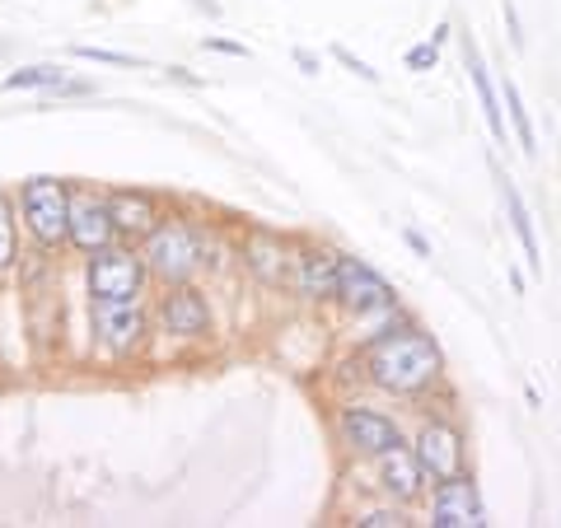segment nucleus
<instances>
[{"label": "nucleus", "mask_w": 561, "mask_h": 528, "mask_svg": "<svg viewBox=\"0 0 561 528\" xmlns=\"http://www.w3.org/2000/svg\"><path fill=\"white\" fill-rule=\"evenodd\" d=\"M351 365H356V379L365 389H375L379 398H398V402H421L445 383L440 342L421 323L398 319V313L356 351Z\"/></svg>", "instance_id": "f257e3e1"}, {"label": "nucleus", "mask_w": 561, "mask_h": 528, "mask_svg": "<svg viewBox=\"0 0 561 528\" xmlns=\"http://www.w3.org/2000/svg\"><path fill=\"white\" fill-rule=\"evenodd\" d=\"M140 257L154 286H187L197 280L210 262V243H206V225L187 210H164L160 225L140 239Z\"/></svg>", "instance_id": "f03ea898"}, {"label": "nucleus", "mask_w": 561, "mask_h": 528, "mask_svg": "<svg viewBox=\"0 0 561 528\" xmlns=\"http://www.w3.org/2000/svg\"><path fill=\"white\" fill-rule=\"evenodd\" d=\"M20 225L33 249L51 257L70 253V179L57 173H33L20 183Z\"/></svg>", "instance_id": "7ed1b4c3"}, {"label": "nucleus", "mask_w": 561, "mask_h": 528, "mask_svg": "<svg viewBox=\"0 0 561 528\" xmlns=\"http://www.w3.org/2000/svg\"><path fill=\"white\" fill-rule=\"evenodd\" d=\"M90 337L108 360H136L154 337L146 299H90Z\"/></svg>", "instance_id": "20e7f679"}, {"label": "nucleus", "mask_w": 561, "mask_h": 528, "mask_svg": "<svg viewBox=\"0 0 561 528\" xmlns=\"http://www.w3.org/2000/svg\"><path fill=\"white\" fill-rule=\"evenodd\" d=\"M150 286L154 280L146 272V257H140V243L117 239L84 257V295L90 299H146Z\"/></svg>", "instance_id": "39448f33"}, {"label": "nucleus", "mask_w": 561, "mask_h": 528, "mask_svg": "<svg viewBox=\"0 0 561 528\" xmlns=\"http://www.w3.org/2000/svg\"><path fill=\"white\" fill-rule=\"evenodd\" d=\"M332 439L342 445V454L370 463L375 454L402 445L408 431H402L398 416H389L383 408H370V402H337L332 408Z\"/></svg>", "instance_id": "423d86ee"}, {"label": "nucleus", "mask_w": 561, "mask_h": 528, "mask_svg": "<svg viewBox=\"0 0 561 528\" xmlns=\"http://www.w3.org/2000/svg\"><path fill=\"white\" fill-rule=\"evenodd\" d=\"M408 445H412L416 463H421V472H426L431 486L468 472V435H463L459 421L445 416V412L421 416V426L408 435Z\"/></svg>", "instance_id": "0eeeda50"}, {"label": "nucleus", "mask_w": 561, "mask_h": 528, "mask_svg": "<svg viewBox=\"0 0 561 528\" xmlns=\"http://www.w3.org/2000/svg\"><path fill=\"white\" fill-rule=\"evenodd\" d=\"M150 313H154V332L169 342H210V332H216V309H210V299L197 280L160 286Z\"/></svg>", "instance_id": "6e6552de"}, {"label": "nucleus", "mask_w": 561, "mask_h": 528, "mask_svg": "<svg viewBox=\"0 0 561 528\" xmlns=\"http://www.w3.org/2000/svg\"><path fill=\"white\" fill-rule=\"evenodd\" d=\"M337 276H342V253L319 239H295L290 257V295L309 309H332L337 305Z\"/></svg>", "instance_id": "1a4fd4ad"}, {"label": "nucleus", "mask_w": 561, "mask_h": 528, "mask_svg": "<svg viewBox=\"0 0 561 528\" xmlns=\"http://www.w3.org/2000/svg\"><path fill=\"white\" fill-rule=\"evenodd\" d=\"M337 309L346 319H389L398 313V290L383 280L370 262L356 253H342V276H337Z\"/></svg>", "instance_id": "9d476101"}, {"label": "nucleus", "mask_w": 561, "mask_h": 528, "mask_svg": "<svg viewBox=\"0 0 561 528\" xmlns=\"http://www.w3.org/2000/svg\"><path fill=\"white\" fill-rule=\"evenodd\" d=\"M117 243V225L108 210V187L70 183V253L90 257L99 249Z\"/></svg>", "instance_id": "9b49d317"}, {"label": "nucleus", "mask_w": 561, "mask_h": 528, "mask_svg": "<svg viewBox=\"0 0 561 528\" xmlns=\"http://www.w3.org/2000/svg\"><path fill=\"white\" fill-rule=\"evenodd\" d=\"M290 257H295V239L267 225H253L239 243V262L262 290H286L290 286Z\"/></svg>", "instance_id": "f8f14e48"}, {"label": "nucleus", "mask_w": 561, "mask_h": 528, "mask_svg": "<svg viewBox=\"0 0 561 528\" xmlns=\"http://www.w3.org/2000/svg\"><path fill=\"white\" fill-rule=\"evenodd\" d=\"M370 478H375L379 501H393V505H416L431 491L426 472H421L408 439L393 445V449H383V454H375V459H370Z\"/></svg>", "instance_id": "ddd939ff"}, {"label": "nucleus", "mask_w": 561, "mask_h": 528, "mask_svg": "<svg viewBox=\"0 0 561 528\" xmlns=\"http://www.w3.org/2000/svg\"><path fill=\"white\" fill-rule=\"evenodd\" d=\"M486 501L472 472L445 478L431 486V528H486Z\"/></svg>", "instance_id": "4468645a"}, {"label": "nucleus", "mask_w": 561, "mask_h": 528, "mask_svg": "<svg viewBox=\"0 0 561 528\" xmlns=\"http://www.w3.org/2000/svg\"><path fill=\"white\" fill-rule=\"evenodd\" d=\"M108 210H113L117 239L140 243L160 225L164 202H160V192H150V187H108Z\"/></svg>", "instance_id": "2eb2a0df"}, {"label": "nucleus", "mask_w": 561, "mask_h": 528, "mask_svg": "<svg viewBox=\"0 0 561 528\" xmlns=\"http://www.w3.org/2000/svg\"><path fill=\"white\" fill-rule=\"evenodd\" d=\"M459 47H463V66H468V80H472V94H478V108H482L486 131H491V140H496V146H505V140H511V131H505L501 94H496V84H491V76H486V57H482L478 38H472V28L459 33Z\"/></svg>", "instance_id": "dca6fc26"}, {"label": "nucleus", "mask_w": 561, "mask_h": 528, "mask_svg": "<svg viewBox=\"0 0 561 528\" xmlns=\"http://www.w3.org/2000/svg\"><path fill=\"white\" fill-rule=\"evenodd\" d=\"M496 183H501V202H505V210H511V230H515L519 249H524V262H529V272H542V249H538V230H534L529 202L519 197V187H515L511 173H501V169H496Z\"/></svg>", "instance_id": "f3484780"}, {"label": "nucleus", "mask_w": 561, "mask_h": 528, "mask_svg": "<svg viewBox=\"0 0 561 528\" xmlns=\"http://www.w3.org/2000/svg\"><path fill=\"white\" fill-rule=\"evenodd\" d=\"M24 257V225H20V197L0 187V276H10Z\"/></svg>", "instance_id": "a211bd4d"}, {"label": "nucleus", "mask_w": 561, "mask_h": 528, "mask_svg": "<svg viewBox=\"0 0 561 528\" xmlns=\"http://www.w3.org/2000/svg\"><path fill=\"white\" fill-rule=\"evenodd\" d=\"M501 108H505V117H511V131H515V140H519L524 160H538V131H534V117H529V108H524V94H519V84H515L511 76L501 80Z\"/></svg>", "instance_id": "6ab92c4d"}, {"label": "nucleus", "mask_w": 561, "mask_h": 528, "mask_svg": "<svg viewBox=\"0 0 561 528\" xmlns=\"http://www.w3.org/2000/svg\"><path fill=\"white\" fill-rule=\"evenodd\" d=\"M66 80V66H20V70H10V76L5 80H0V84H5V90H43V94H51V90H57V84Z\"/></svg>", "instance_id": "aec40b11"}, {"label": "nucleus", "mask_w": 561, "mask_h": 528, "mask_svg": "<svg viewBox=\"0 0 561 528\" xmlns=\"http://www.w3.org/2000/svg\"><path fill=\"white\" fill-rule=\"evenodd\" d=\"M351 524H356V528H412V515H408V505L383 501V505L356 509V515H351Z\"/></svg>", "instance_id": "412c9836"}, {"label": "nucleus", "mask_w": 561, "mask_h": 528, "mask_svg": "<svg viewBox=\"0 0 561 528\" xmlns=\"http://www.w3.org/2000/svg\"><path fill=\"white\" fill-rule=\"evenodd\" d=\"M70 51H76L80 61H99V66H131V70L140 66V57H131V51H113V47H90V43H76Z\"/></svg>", "instance_id": "4be33fe9"}, {"label": "nucleus", "mask_w": 561, "mask_h": 528, "mask_svg": "<svg viewBox=\"0 0 561 528\" xmlns=\"http://www.w3.org/2000/svg\"><path fill=\"white\" fill-rule=\"evenodd\" d=\"M402 66L416 70V76H421V70H435V66H440V43H435V38L412 43V47H408V57H402Z\"/></svg>", "instance_id": "5701e85b"}, {"label": "nucleus", "mask_w": 561, "mask_h": 528, "mask_svg": "<svg viewBox=\"0 0 561 528\" xmlns=\"http://www.w3.org/2000/svg\"><path fill=\"white\" fill-rule=\"evenodd\" d=\"M332 61H342V66L351 70V76H356V80H365V84H379V70H375L370 61H360L356 51H351V47H342V43L332 47Z\"/></svg>", "instance_id": "b1692460"}, {"label": "nucleus", "mask_w": 561, "mask_h": 528, "mask_svg": "<svg viewBox=\"0 0 561 528\" xmlns=\"http://www.w3.org/2000/svg\"><path fill=\"white\" fill-rule=\"evenodd\" d=\"M501 14H505V28H511V47H515V51H524V24H519L515 0H501Z\"/></svg>", "instance_id": "393cba45"}, {"label": "nucleus", "mask_w": 561, "mask_h": 528, "mask_svg": "<svg viewBox=\"0 0 561 528\" xmlns=\"http://www.w3.org/2000/svg\"><path fill=\"white\" fill-rule=\"evenodd\" d=\"M206 51H220V57H239V61H249V47L243 43H230V38H202Z\"/></svg>", "instance_id": "a878e982"}, {"label": "nucleus", "mask_w": 561, "mask_h": 528, "mask_svg": "<svg viewBox=\"0 0 561 528\" xmlns=\"http://www.w3.org/2000/svg\"><path fill=\"white\" fill-rule=\"evenodd\" d=\"M51 94H57V99H80V94H94V80H70V76H66V80H61Z\"/></svg>", "instance_id": "bb28decb"}, {"label": "nucleus", "mask_w": 561, "mask_h": 528, "mask_svg": "<svg viewBox=\"0 0 561 528\" xmlns=\"http://www.w3.org/2000/svg\"><path fill=\"white\" fill-rule=\"evenodd\" d=\"M164 76H169L173 84H183V90H202V84H206L202 76H192V70H187V66H169V70H164Z\"/></svg>", "instance_id": "cd10ccee"}, {"label": "nucleus", "mask_w": 561, "mask_h": 528, "mask_svg": "<svg viewBox=\"0 0 561 528\" xmlns=\"http://www.w3.org/2000/svg\"><path fill=\"white\" fill-rule=\"evenodd\" d=\"M402 243H408V249H412L416 257H431V239L421 234V230H412V225H408V230H402Z\"/></svg>", "instance_id": "c85d7f7f"}, {"label": "nucleus", "mask_w": 561, "mask_h": 528, "mask_svg": "<svg viewBox=\"0 0 561 528\" xmlns=\"http://www.w3.org/2000/svg\"><path fill=\"white\" fill-rule=\"evenodd\" d=\"M290 57H295V66H300V70H305V76H319V70H323V61H319V57H313V51H309V47H295V51H290Z\"/></svg>", "instance_id": "c756f323"}, {"label": "nucleus", "mask_w": 561, "mask_h": 528, "mask_svg": "<svg viewBox=\"0 0 561 528\" xmlns=\"http://www.w3.org/2000/svg\"><path fill=\"white\" fill-rule=\"evenodd\" d=\"M187 5H192V10H202L206 20H220V14H225V5H220V0H187Z\"/></svg>", "instance_id": "7c9ffc66"}]
</instances>
